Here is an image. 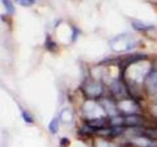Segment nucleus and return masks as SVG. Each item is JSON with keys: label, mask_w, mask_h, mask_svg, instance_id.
<instances>
[{"label": "nucleus", "mask_w": 157, "mask_h": 147, "mask_svg": "<svg viewBox=\"0 0 157 147\" xmlns=\"http://www.w3.org/2000/svg\"><path fill=\"white\" fill-rule=\"evenodd\" d=\"M137 41L133 36L127 34L120 35L110 41V47L115 52H124L131 50L137 45Z\"/></svg>", "instance_id": "f257e3e1"}, {"label": "nucleus", "mask_w": 157, "mask_h": 147, "mask_svg": "<svg viewBox=\"0 0 157 147\" xmlns=\"http://www.w3.org/2000/svg\"><path fill=\"white\" fill-rule=\"evenodd\" d=\"M104 111L105 110L102 107L93 101H87L84 107V115L91 119L102 118Z\"/></svg>", "instance_id": "f03ea898"}, {"label": "nucleus", "mask_w": 157, "mask_h": 147, "mask_svg": "<svg viewBox=\"0 0 157 147\" xmlns=\"http://www.w3.org/2000/svg\"><path fill=\"white\" fill-rule=\"evenodd\" d=\"M142 61H139V62L135 63L134 68L130 69V77L135 81H140L144 79V77H147V75L150 74L149 71V67L145 65L144 64H141L140 62Z\"/></svg>", "instance_id": "7ed1b4c3"}, {"label": "nucleus", "mask_w": 157, "mask_h": 147, "mask_svg": "<svg viewBox=\"0 0 157 147\" xmlns=\"http://www.w3.org/2000/svg\"><path fill=\"white\" fill-rule=\"evenodd\" d=\"M118 108L129 115L136 114L140 111L139 105L135 101L130 99L122 100L118 104Z\"/></svg>", "instance_id": "20e7f679"}, {"label": "nucleus", "mask_w": 157, "mask_h": 147, "mask_svg": "<svg viewBox=\"0 0 157 147\" xmlns=\"http://www.w3.org/2000/svg\"><path fill=\"white\" fill-rule=\"evenodd\" d=\"M110 91L113 93V96L118 99H127V96H128V90L124 83L121 81H117L113 82L110 85Z\"/></svg>", "instance_id": "39448f33"}, {"label": "nucleus", "mask_w": 157, "mask_h": 147, "mask_svg": "<svg viewBox=\"0 0 157 147\" xmlns=\"http://www.w3.org/2000/svg\"><path fill=\"white\" fill-rule=\"evenodd\" d=\"M84 93L90 98H96L103 93V87L98 82H89L84 87Z\"/></svg>", "instance_id": "423d86ee"}, {"label": "nucleus", "mask_w": 157, "mask_h": 147, "mask_svg": "<svg viewBox=\"0 0 157 147\" xmlns=\"http://www.w3.org/2000/svg\"><path fill=\"white\" fill-rule=\"evenodd\" d=\"M145 84L149 93L157 95V71L150 72L145 79Z\"/></svg>", "instance_id": "0eeeda50"}, {"label": "nucleus", "mask_w": 157, "mask_h": 147, "mask_svg": "<svg viewBox=\"0 0 157 147\" xmlns=\"http://www.w3.org/2000/svg\"><path fill=\"white\" fill-rule=\"evenodd\" d=\"M132 142L137 147H157L156 140L144 136H135Z\"/></svg>", "instance_id": "6e6552de"}, {"label": "nucleus", "mask_w": 157, "mask_h": 147, "mask_svg": "<svg viewBox=\"0 0 157 147\" xmlns=\"http://www.w3.org/2000/svg\"><path fill=\"white\" fill-rule=\"evenodd\" d=\"M144 123V119L142 116H139L137 114L128 115V116L124 117V125L130 126L131 128L133 127H139L142 126Z\"/></svg>", "instance_id": "1a4fd4ad"}, {"label": "nucleus", "mask_w": 157, "mask_h": 147, "mask_svg": "<svg viewBox=\"0 0 157 147\" xmlns=\"http://www.w3.org/2000/svg\"><path fill=\"white\" fill-rule=\"evenodd\" d=\"M138 136H144L156 140L157 139V128L144 129L138 127Z\"/></svg>", "instance_id": "9d476101"}, {"label": "nucleus", "mask_w": 157, "mask_h": 147, "mask_svg": "<svg viewBox=\"0 0 157 147\" xmlns=\"http://www.w3.org/2000/svg\"><path fill=\"white\" fill-rule=\"evenodd\" d=\"M103 108L107 113L112 116H117V107L108 100H104L103 102Z\"/></svg>", "instance_id": "9b49d317"}, {"label": "nucleus", "mask_w": 157, "mask_h": 147, "mask_svg": "<svg viewBox=\"0 0 157 147\" xmlns=\"http://www.w3.org/2000/svg\"><path fill=\"white\" fill-rule=\"evenodd\" d=\"M87 125L90 126L94 130H96V132H98L99 130L104 129V125H105V121L102 118H98V119H91Z\"/></svg>", "instance_id": "f8f14e48"}, {"label": "nucleus", "mask_w": 157, "mask_h": 147, "mask_svg": "<svg viewBox=\"0 0 157 147\" xmlns=\"http://www.w3.org/2000/svg\"><path fill=\"white\" fill-rule=\"evenodd\" d=\"M59 130V120L57 117L53 118L48 124V130L52 134H56Z\"/></svg>", "instance_id": "ddd939ff"}, {"label": "nucleus", "mask_w": 157, "mask_h": 147, "mask_svg": "<svg viewBox=\"0 0 157 147\" xmlns=\"http://www.w3.org/2000/svg\"><path fill=\"white\" fill-rule=\"evenodd\" d=\"M132 26L135 30L138 31V32H144V31H147L149 28H150V25L144 24L140 21H133L132 22Z\"/></svg>", "instance_id": "4468645a"}, {"label": "nucleus", "mask_w": 157, "mask_h": 147, "mask_svg": "<svg viewBox=\"0 0 157 147\" xmlns=\"http://www.w3.org/2000/svg\"><path fill=\"white\" fill-rule=\"evenodd\" d=\"M95 146L96 147H117L113 142H107L103 139H97L95 141Z\"/></svg>", "instance_id": "2eb2a0df"}, {"label": "nucleus", "mask_w": 157, "mask_h": 147, "mask_svg": "<svg viewBox=\"0 0 157 147\" xmlns=\"http://www.w3.org/2000/svg\"><path fill=\"white\" fill-rule=\"evenodd\" d=\"M2 4L4 5L6 11L9 14H13L14 12H15V8H14L11 0H2Z\"/></svg>", "instance_id": "dca6fc26"}, {"label": "nucleus", "mask_w": 157, "mask_h": 147, "mask_svg": "<svg viewBox=\"0 0 157 147\" xmlns=\"http://www.w3.org/2000/svg\"><path fill=\"white\" fill-rule=\"evenodd\" d=\"M21 116H22V119H24V121L26 123H33V118H32V116L27 111H25V110H23L21 112Z\"/></svg>", "instance_id": "f3484780"}, {"label": "nucleus", "mask_w": 157, "mask_h": 147, "mask_svg": "<svg viewBox=\"0 0 157 147\" xmlns=\"http://www.w3.org/2000/svg\"><path fill=\"white\" fill-rule=\"evenodd\" d=\"M18 5L24 7H28L35 4V0H15Z\"/></svg>", "instance_id": "a211bd4d"}, {"label": "nucleus", "mask_w": 157, "mask_h": 147, "mask_svg": "<svg viewBox=\"0 0 157 147\" xmlns=\"http://www.w3.org/2000/svg\"><path fill=\"white\" fill-rule=\"evenodd\" d=\"M45 46L48 50H53L56 47V44L52 41L51 38H48L45 41Z\"/></svg>", "instance_id": "6ab92c4d"}, {"label": "nucleus", "mask_w": 157, "mask_h": 147, "mask_svg": "<svg viewBox=\"0 0 157 147\" xmlns=\"http://www.w3.org/2000/svg\"><path fill=\"white\" fill-rule=\"evenodd\" d=\"M60 144L62 146H67V145L70 144V140H69L67 138H62V139L60 140Z\"/></svg>", "instance_id": "aec40b11"}, {"label": "nucleus", "mask_w": 157, "mask_h": 147, "mask_svg": "<svg viewBox=\"0 0 157 147\" xmlns=\"http://www.w3.org/2000/svg\"><path fill=\"white\" fill-rule=\"evenodd\" d=\"M78 33H79V32H78V29L74 28L73 35H72V40H73V41H75V40L76 39L77 37H78Z\"/></svg>", "instance_id": "412c9836"}]
</instances>
